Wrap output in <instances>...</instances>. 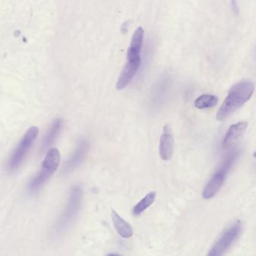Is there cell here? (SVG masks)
I'll return each instance as SVG.
<instances>
[{
	"mask_svg": "<svg viewBox=\"0 0 256 256\" xmlns=\"http://www.w3.org/2000/svg\"><path fill=\"white\" fill-rule=\"evenodd\" d=\"M62 127V120L61 119H56L54 120V123L51 125L48 132L45 135L44 138L43 143H42V150L48 148L52 143L56 139L57 136L60 134Z\"/></svg>",
	"mask_w": 256,
	"mask_h": 256,
	"instance_id": "4fadbf2b",
	"label": "cell"
},
{
	"mask_svg": "<svg viewBox=\"0 0 256 256\" xmlns=\"http://www.w3.org/2000/svg\"><path fill=\"white\" fill-rule=\"evenodd\" d=\"M38 134L39 129L36 126L30 128L26 132L9 159L8 168L10 171L18 169L22 165L34 141L38 136Z\"/></svg>",
	"mask_w": 256,
	"mask_h": 256,
	"instance_id": "3957f363",
	"label": "cell"
},
{
	"mask_svg": "<svg viewBox=\"0 0 256 256\" xmlns=\"http://www.w3.org/2000/svg\"><path fill=\"white\" fill-rule=\"evenodd\" d=\"M156 192H148L135 207L132 209V213L134 216H140L144 210H147L154 201L156 198Z\"/></svg>",
	"mask_w": 256,
	"mask_h": 256,
	"instance_id": "5bb4252c",
	"label": "cell"
},
{
	"mask_svg": "<svg viewBox=\"0 0 256 256\" xmlns=\"http://www.w3.org/2000/svg\"><path fill=\"white\" fill-rule=\"evenodd\" d=\"M88 150V144L86 141H82L76 147L74 153L70 156V159L66 162L64 165V171L66 172L72 171L80 165L81 162L85 159L86 155Z\"/></svg>",
	"mask_w": 256,
	"mask_h": 256,
	"instance_id": "30bf717a",
	"label": "cell"
},
{
	"mask_svg": "<svg viewBox=\"0 0 256 256\" xmlns=\"http://www.w3.org/2000/svg\"><path fill=\"white\" fill-rule=\"evenodd\" d=\"M218 98L213 95H202L195 101L196 108L198 109H206L213 108L218 104Z\"/></svg>",
	"mask_w": 256,
	"mask_h": 256,
	"instance_id": "9a60e30c",
	"label": "cell"
},
{
	"mask_svg": "<svg viewBox=\"0 0 256 256\" xmlns=\"http://www.w3.org/2000/svg\"><path fill=\"white\" fill-rule=\"evenodd\" d=\"M159 151L160 156L162 160H170L172 156L174 151V139L171 129L168 125L164 128V132L160 140Z\"/></svg>",
	"mask_w": 256,
	"mask_h": 256,
	"instance_id": "ba28073f",
	"label": "cell"
},
{
	"mask_svg": "<svg viewBox=\"0 0 256 256\" xmlns=\"http://www.w3.org/2000/svg\"><path fill=\"white\" fill-rule=\"evenodd\" d=\"M144 31L142 27H138L132 35L130 45L128 48V60H142L141 51L144 40Z\"/></svg>",
	"mask_w": 256,
	"mask_h": 256,
	"instance_id": "9c48e42d",
	"label": "cell"
},
{
	"mask_svg": "<svg viewBox=\"0 0 256 256\" xmlns=\"http://www.w3.org/2000/svg\"><path fill=\"white\" fill-rule=\"evenodd\" d=\"M81 199H82V191L80 188L79 186H74L70 192V198L66 210L62 215L61 219L58 221V225L56 227L58 231L64 230L73 220L74 218L79 211Z\"/></svg>",
	"mask_w": 256,
	"mask_h": 256,
	"instance_id": "5b68a950",
	"label": "cell"
},
{
	"mask_svg": "<svg viewBox=\"0 0 256 256\" xmlns=\"http://www.w3.org/2000/svg\"><path fill=\"white\" fill-rule=\"evenodd\" d=\"M254 90L255 85L249 81H240L233 85L218 111L216 114L218 120L220 121L226 120L250 99Z\"/></svg>",
	"mask_w": 256,
	"mask_h": 256,
	"instance_id": "6da1fadb",
	"label": "cell"
},
{
	"mask_svg": "<svg viewBox=\"0 0 256 256\" xmlns=\"http://www.w3.org/2000/svg\"><path fill=\"white\" fill-rule=\"evenodd\" d=\"M61 160V155L58 149L52 148L48 150L42 162V169L37 175L33 177L28 184L30 192H36L38 191L50 177L56 171Z\"/></svg>",
	"mask_w": 256,
	"mask_h": 256,
	"instance_id": "7a4b0ae2",
	"label": "cell"
},
{
	"mask_svg": "<svg viewBox=\"0 0 256 256\" xmlns=\"http://www.w3.org/2000/svg\"><path fill=\"white\" fill-rule=\"evenodd\" d=\"M227 174L228 172L220 168L219 170L214 174L213 177L207 183L203 190L202 197L204 199H210L218 194L225 182Z\"/></svg>",
	"mask_w": 256,
	"mask_h": 256,
	"instance_id": "8992f818",
	"label": "cell"
},
{
	"mask_svg": "<svg viewBox=\"0 0 256 256\" xmlns=\"http://www.w3.org/2000/svg\"><path fill=\"white\" fill-rule=\"evenodd\" d=\"M242 224L240 221H238L228 228L221 236L220 238L214 245L209 251L208 255L220 256L224 255L232 245L234 243L239 234L242 232Z\"/></svg>",
	"mask_w": 256,
	"mask_h": 256,
	"instance_id": "277c9868",
	"label": "cell"
},
{
	"mask_svg": "<svg viewBox=\"0 0 256 256\" xmlns=\"http://www.w3.org/2000/svg\"><path fill=\"white\" fill-rule=\"evenodd\" d=\"M142 60H128L118 78L117 89L121 90L130 84L141 66Z\"/></svg>",
	"mask_w": 256,
	"mask_h": 256,
	"instance_id": "52a82bcc",
	"label": "cell"
},
{
	"mask_svg": "<svg viewBox=\"0 0 256 256\" xmlns=\"http://www.w3.org/2000/svg\"><path fill=\"white\" fill-rule=\"evenodd\" d=\"M111 216H112L114 227H115L117 232L122 237L130 238V237H132V234H134V230L128 222L122 219L118 214V213H116L114 210H112Z\"/></svg>",
	"mask_w": 256,
	"mask_h": 256,
	"instance_id": "7c38bea8",
	"label": "cell"
},
{
	"mask_svg": "<svg viewBox=\"0 0 256 256\" xmlns=\"http://www.w3.org/2000/svg\"><path fill=\"white\" fill-rule=\"evenodd\" d=\"M248 127V122H240L230 126L228 132L226 134L224 137V141H222V147L226 149L230 146L232 145L234 141H237L243 134L244 133L246 129Z\"/></svg>",
	"mask_w": 256,
	"mask_h": 256,
	"instance_id": "8fae6325",
	"label": "cell"
},
{
	"mask_svg": "<svg viewBox=\"0 0 256 256\" xmlns=\"http://www.w3.org/2000/svg\"><path fill=\"white\" fill-rule=\"evenodd\" d=\"M231 6L234 13H238V7L237 0H231Z\"/></svg>",
	"mask_w": 256,
	"mask_h": 256,
	"instance_id": "2e32d148",
	"label": "cell"
}]
</instances>
